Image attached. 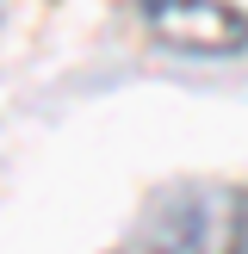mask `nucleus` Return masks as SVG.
<instances>
[{
    "label": "nucleus",
    "mask_w": 248,
    "mask_h": 254,
    "mask_svg": "<svg viewBox=\"0 0 248 254\" xmlns=\"http://www.w3.org/2000/svg\"><path fill=\"white\" fill-rule=\"evenodd\" d=\"M136 12L155 31V44H168L174 56L223 62L248 50V12L230 0H136Z\"/></svg>",
    "instance_id": "2"
},
{
    "label": "nucleus",
    "mask_w": 248,
    "mask_h": 254,
    "mask_svg": "<svg viewBox=\"0 0 248 254\" xmlns=\"http://www.w3.org/2000/svg\"><path fill=\"white\" fill-rule=\"evenodd\" d=\"M143 254H248V198L217 180L161 192L143 217Z\"/></svg>",
    "instance_id": "1"
}]
</instances>
